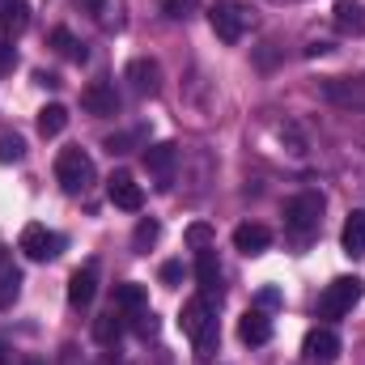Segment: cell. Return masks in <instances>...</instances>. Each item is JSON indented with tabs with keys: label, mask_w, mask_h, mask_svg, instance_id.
Segmentation results:
<instances>
[{
	"label": "cell",
	"mask_w": 365,
	"mask_h": 365,
	"mask_svg": "<svg viewBox=\"0 0 365 365\" xmlns=\"http://www.w3.org/2000/svg\"><path fill=\"white\" fill-rule=\"evenodd\" d=\"M179 327L195 340L200 353H212L217 349V306L208 297H191L179 310Z\"/></svg>",
	"instance_id": "1"
},
{
	"label": "cell",
	"mask_w": 365,
	"mask_h": 365,
	"mask_svg": "<svg viewBox=\"0 0 365 365\" xmlns=\"http://www.w3.org/2000/svg\"><path fill=\"white\" fill-rule=\"evenodd\" d=\"M365 297V280L361 276H336L327 289H323V297H319V319H344V314H353V306Z\"/></svg>",
	"instance_id": "2"
},
{
	"label": "cell",
	"mask_w": 365,
	"mask_h": 365,
	"mask_svg": "<svg viewBox=\"0 0 365 365\" xmlns=\"http://www.w3.org/2000/svg\"><path fill=\"white\" fill-rule=\"evenodd\" d=\"M208 21H212V34L221 43H238L247 34V26H251V9L242 0H217L208 9Z\"/></svg>",
	"instance_id": "3"
},
{
	"label": "cell",
	"mask_w": 365,
	"mask_h": 365,
	"mask_svg": "<svg viewBox=\"0 0 365 365\" xmlns=\"http://www.w3.org/2000/svg\"><path fill=\"white\" fill-rule=\"evenodd\" d=\"M56 179H60V187H64L68 195L90 191V182H93L90 153H86V149H60V158H56Z\"/></svg>",
	"instance_id": "4"
},
{
	"label": "cell",
	"mask_w": 365,
	"mask_h": 365,
	"mask_svg": "<svg viewBox=\"0 0 365 365\" xmlns=\"http://www.w3.org/2000/svg\"><path fill=\"white\" fill-rule=\"evenodd\" d=\"M319 221H323V195L319 191H302L284 204V225L293 234H314Z\"/></svg>",
	"instance_id": "5"
},
{
	"label": "cell",
	"mask_w": 365,
	"mask_h": 365,
	"mask_svg": "<svg viewBox=\"0 0 365 365\" xmlns=\"http://www.w3.org/2000/svg\"><path fill=\"white\" fill-rule=\"evenodd\" d=\"M17 251H21L26 259H34V264H47V259H56V255L64 251V238H60V234H51L47 225L30 221V225L21 230V238H17Z\"/></svg>",
	"instance_id": "6"
},
{
	"label": "cell",
	"mask_w": 365,
	"mask_h": 365,
	"mask_svg": "<svg viewBox=\"0 0 365 365\" xmlns=\"http://www.w3.org/2000/svg\"><path fill=\"white\" fill-rule=\"evenodd\" d=\"M302 357L310 365H336L340 361V336L331 331V327H314V331H306V340H302Z\"/></svg>",
	"instance_id": "7"
},
{
	"label": "cell",
	"mask_w": 365,
	"mask_h": 365,
	"mask_svg": "<svg viewBox=\"0 0 365 365\" xmlns=\"http://www.w3.org/2000/svg\"><path fill=\"white\" fill-rule=\"evenodd\" d=\"M323 98L336 106H349V110H365V77H327Z\"/></svg>",
	"instance_id": "8"
},
{
	"label": "cell",
	"mask_w": 365,
	"mask_h": 365,
	"mask_svg": "<svg viewBox=\"0 0 365 365\" xmlns=\"http://www.w3.org/2000/svg\"><path fill=\"white\" fill-rule=\"evenodd\" d=\"M106 195H110V204H115V208H123V212H140V204H145L140 182L132 179L128 170H115V175L106 179Z\"/></svg>",
	"instance_id": "9"
},
{
	"label": "cell",
	"mask_w": 365,
	"mask_h": 365,
	"mask_svg": "<svg viewBox=\"0 0 365 365\" xmlns=\"http://www.w3.org/2000/svg\"><path fill=\"white\" fill-rule=\"evenodd\" d=\"M175 166H179V145L162 140V145H149V149H145V170L158 175V187H162V191L175 179Z\"/></svg>",
	"instance_id": "10"
},
{
	"label": "cell",
	"mask_w": 365,
	"mask_h": 365,
	"mask_svg": "<svg viewBox=\"0 0 365 365\" xmlns=\"http://www.w3.org/2000/svg\"><path fill=\"white\" fill-rule=\"evenodd\" d=\"M195 280H200V297L221 302V264H217V251L212 247L195 251Z\"/></svg>",
	"instance_id": "11"
},
{
	"label": "cell",
	"mask_w": 365,
	"mask_h": 365,
	"mask_svg": "<svg viewBox=\"0 0 365 365\" xmlns=\"http://www.w3.org/2000/svg\"><path fill=\"white\" fill-rule=\"evenodd\" d=\"M81 106L98 115V119H110V115H119V93L110 81H90L86 90H81Z\"/></svg>",
	"instance_id": "12"
},
{
	"label": "cell",
	"mask_w": 365,
	"mask_h": 365,
	"mask_svg": "<svg viewBox=\"0 0 365 365\" xmlns=\"http://www.w3.org/2000/svg\"><path fill=\"white\" fill-rule=\"evenodd\" d=\"M93 297H98V264H86L68 276V306L73 310H86Z\"/></svg>",
	"instance_id": "13"
},
{
	"label": "cell",
	"mask_w": 365,
	"mask_h": 365,
	"mask_svg": "<svg viewBox=\"0 0 365 365\" xmlns=\"http://www.w3.org/2000/svg\"><path fill=\"white\" fill-rule=\"evenodd\" d=\"M234 247H238L242 255H264V251L272 247V230L259 225V221H247V225L234 230Z\"/></svg>",
	"instance_id": "14"
},
{
	"label": "cell",
	"mask_w": 365,
	"mask_h": 365,
	"mask_svg": "<svg viewBox=\"0 0 365 365\" xmlns=\"http://www.w3.org/2000/svg\"><path fill=\"white\" fill-rule=\"evenodd\" d=\"M238 340L242 344H268L272 340V319L255 306V310H247L242 319H238Z\"/></svg>",
	"instance_id": "15"
},
{
	"label": "cell",
	"mask_w": 365,
	"mask_h": 365,
	"mask_svg": "<svg viewBox=\"0 0 365 365\" xmlns=\"http://www.w3.org/2000/svg\"><path fill=\"white\" fill-rule=\"evenodd\" d=\"M331 21L340 34H365V4L361 0H336Z\"/></svg>",
	"instance_id": "16"
},
{
	"label": "cell",
	"mask_w": 365,
	"mask_h": 365,
	"mask_svg": "<svg viewBox=\"0 0 365 365\" xmlns=\"http://www.w3.org/2000/svg\"><path fill=\"white\" fill-rule=\"evenodd\" d=\"M128 81H132L136 93H158L162 90V68L153 60H132L128 64Z\"/></svg>",
	"instance_id": "17"
},
{
	"label": "cell",
	"mask_w": 365,
	"mask_h": 365,
	"mask_svg": "<svg viewBox=\"0 0 365 365\" xmlns=\"http://www.w3.org/2000/svg\"><path fill=\"white\" fill-rule=\"evenodd\" d=\"M26 26H30V4L26 0H0V30L9 38H17V34H26Z\"/></svg>",
	"instance_id": "18"
},
{
	"label": "cell",
	"mask_w": 365,
	"mask_h": 365,
	"mask_svg": "<svg viewBox=\"0 0 365 365\" xmlns=\"http://www.w3.org/2000/svg\"><path fill=\"white\" fill-rule=\"evenodd\" d=\"M340 247L344 255H365V208H353L344 230H340Z\"/></svg>",
	"instance_id": "19"
},
{
	"label": "cell",
	"mask_w": 365,
	"mask_h": 365,
	"mask_svg": "<svg viewBox=\"0 0 365 365\" xmlns=\"http://www.w3.org/2000/svg\"><path fill=\"white\" fill-rule=\"evenodd\" d=\"M115 310L123 314H136V310H149V289L128 280V284H115Z\"/></svg>",
	"instance_id": "20"
},
{
	"label": "cell",
	"mask_w": 365,
	"mask_h": 365,
	"mask_svg": "<svg viewBox=\"0 0 365 365\" xmlns=\"http://www.w3.org/2000/svg\"><path fill=\"white\" fill-rule=\"evenodd\" d=\"M123 310H106L102 319H93V340L102 344V349H115L119 344V336H123Z\"/></svg>",
	"instance_id": "21"
},
{
	"label": "cell",
	"mask_w": 365,
	"mask_h": 365,
	"mask_svg": "<svg viewBox=\"0 0 365 365\" xmlns=\"http://www.w3.org/2000/svg\"><path fill=\"white\" fill-rule=\"evenodd\" d=\"M68 128V106H60V102H47L43 110H38V136H60Z\"/></svg>",
	"instance_id": "22"
},
{
	"label": "cell",
	"mask_w": 365,
	"mask_h": 365,
	"mask_svg": "<svg viewBox=\"0 0 365 365\" xmlns=\"http://www.w3.org/2000/svg\"><path fill=\"white\" fill-rule=\"evenodd\" d=\"M51 47L64 56V60H73V64H86V47L73 38V30H64V26H56L51 30Z\"/></svg>",
	"instance_id": "23"
},
{
	"label": "cell",
	"mask_w": 365,
	"mask_h": 365,
	"mask_svg": "<svg viewBox=\"0 0 365 365\" xmlns=\"http://www.w3.org/2000/svg\"><path fill=\"white\" fill-rule=\"evenodd\" d=\"M158 238H162V225H158L153 217H140V221H136V234H132V247H136V251H149Z\"/></svg>",
	"instance_id": "24"
},
{
	"label": "cell",
	"mask_w": 365,
	"mask_h": 365,
	"mask_svg": "<svg viewBox=\"0 0 365 365\" xmlns=\"http://www.w3.org/2000/svg\"><path fill=\"white\" fill-rule=\"evenodd\" d=\"M128 319H132V331H136L140 340H153V336L162 331V323H158L153 310H136V314H128Z\"/></svg>",
	"instance_id": "25"
},
{
	"label": "cell",
	"mask_w": 365,
	"mask_h": 365,
	"mask_svg": "<svg viewBox=\"0 0 365 365\" xmlns=\"http://www.w3.org/2000/svg\"><path fill=\"white\" fill-rule=\"evenodd\" d=\"M187 247H195V251H204V247H212L217 242V230L212 225H204V221H195V225H187Z\"/></svg>",
	"instance_id": "26"
},
{
	"label": "cell",
	"mask_w": 365,
	"mask_h": 365,
	"mask_svg": "<svg viewBox=\"0 0 365 365\" xmlns=\"http://www.w3.org/2000/svg\"><path fill=\"white\" fill-rule=\"evenodd\" d=\"M21 158H26V140L17 132H4L0 136V162L9 166V162H21Z\"/></svg>",
	"instance_id": "27"
},
{
	"label": "cell",
	"mask_w": 365,
	"mask_h": 365,
	"mask_svg": "<svg viewBox=\"0 0 365 365\" xmlns=\"http://www.w3.org/2000/svg\"><path fill=\"white\" fill-rule=\"evenodd\" d=\"M17 293H21V272L17 268H4L0 272V306H9Z\"/></svg>",
	"instance_id": "28"
},
{
	"label": "cell",
	"mask_w": 365,
	"mask_h": 365,
	"mask_svg": "<svg viewBox=\"0 0 365 365\" xmlns=\"http://www.w3.org/2000/svg\"><path fill=\"white\" fill-rule=\"evenodd\" d=\"M191 13H195V0H166V17L182 21V17H191Z\"/></svg>",
	"instance_id": "29"
},
{
	"label": "cell",
	"mask_w": 365,
	"mask_h": 365,
	"mask_svg": "<svg viewBox=\"0 0 365 365\" xmlns=\"http://www.w3.org/2000/svg\"><path fill=\"white\" fill-rule=\"evenodd\" d=\"M179 280H182V264H179V259L162 264V284H179Z\"/></svg>",
	"instance_id": "30"
},
{
	"label": "cell",
	"mask_w": 365,
	"mask_h": 365,
	"mask_svg": "<svg viewBox=\"0 0 365 365\" xmlns=\"http://www.w3.org/2000/svg\"><path fill=\"white\" fill-rule=\"evenodd\" d=\"M13 64H17L13 47H9V43H0V77H4V73H13Z\"/></svg>",
	"instance_id": "31"
},
{
	"label": "cell",
	"mask_w": 365,
	"mask_h": 365,
	"mask_svg": "<svg viewBox=\"0 0 365 365\" xmlns=\"http://www.w3.org/2000/svg\"><path fill=\"white\" fill-rule=\"evenodd\" d=\"M259 310H268V306H280V289H259Z\"/></svg>",
	"instance_id": "32"
},
{
	"label": "cell",
	"mask_w": 365,
	"mask_h": 365,
	"mask_svg": "<svg viewBox=\"0 0 365 365\" xmlns=\"http://www.w3.org/2000/svg\"><path fill=\"white\" fill-rule=\"evenodd\" d=\"M327 51H331L327 43H310V47H306V56H327Z\"/></svg>",
	"instance_id": "33"
},
{
	"label": "cell",
	"mask_w": 365,
	"mask_h": 365,
	"mask_svg": "<svg viewBox=\"0 0 365 365\" xmlns=\"http://www.w3.org/2000/svg\"><path fill=\"white\" fill-rule=\"evenodd\" d=\"M34 81H38V86H51V90H56V86H60V77H51V73H38V77H34Z\"/></svg>",
	"instance_id": "34"
},
{
	"label": "cell",
	"mask_w": 365,
	"mask_h": 365,
	"mask_svg": "<svg viewBox=\"0 0 365 365\" xmlns=\"http://www.w3.org/2000/svg\"><path fill=\"white\" fill-rule=\"evenodd\" d=\"M4 268H13V255H9V247H0V272Z\"/></svg>",
	"instance_id": "35"
},
{
	"label": "cell",
	"mask_w": 365,
	"mask_h": 365,
	"mask_svg": "<svg viewBox=\"0 0 365 365\" xmlns=\"http://www.w3.org/2000/svg\"><path fill=\"white\" fill-rule=\"evenodd\" d=\"M81 4H86L90 13H102V0H81Z\"/></svg>",
	"instance_id": "36"
},
{
	"label": "cell",
	"mask_w": 365,
	"mask_h": 365,
	"mask_svg": "<svg viewBox=\"0 0 365 365\" xmlns=\"http://www.w3.org/2000/svg\"><path fill=\"white\" fill-rule=\"evenodd\" d=\"M21 365H43V361H38V357H26V361H21Z\"/></svg>",
	"instance_id": "37"
},
{
	"label": "cell",
	"mask_w": 365,
	"mask_h": 365,
	"mask_svg": "<svg viewBox=\"0 0 365 365\" xmlns=\"http://www.w3.org/2000/svg\"><path fill=\"white\" fill-rule=\"evenodd\" d=\"M0 365H13V361H9V357H0Z\"/></svg>",
	"instance_id": "38"
},
{
	"label": "cell",
	"mask_w": 365,
	"mask_h": 365,
	"mask_svg": "<svg viewBox=\"0 0 365 365\" xmlns=\"http://www.w3.org/2000/svg\"><path fill=\"white\" fill-rule=\"evenodd\" d=\"M0 357H4V340H0Z\"/></svg>",
	"instance_id": "39"
},
{
	"label": "cell",
	"mask_w": 365,
	"mask_h": 365,
	"mask_svg": "<svg viewBox=\"0 0 365 365\" xmlns=\"http://www.w3.org/2000/svg\"><path fill=\"white\" fill-rule=\"evenodd\" d=\"M102 365H119V361H102Z\"/></svg>",
	"instance_id": "40"
}]
</instances>
